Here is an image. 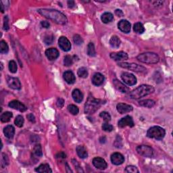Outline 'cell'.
I'll return each instance as SVG.
<instances>
[{"instance_id":"cell-12","label":"cell","mask_w":173,"mask_h":173,"mask_svg":"<svg viewBox=\"0 0 173 173\" xmlns=\"http://www.w3.org/2000/svg\"><path fill=\"white\" fill-rule=\"evenodd\" d=\"M7 83L8 86L13 89L20 90L21 89V83L19 79L14 77H8L7 79Z\"/></svg>"},{"instance_id":"cell-27","label":"cell","mask_w":173,"mask_h":173,"mask_svg":"<svg viewBox=\"0 0 173 173\" xmlns=\"http://www.w3.org/2000/svg\"><path fill=\"white\" fill-rule=\"evenodd\" d=\"M139 103L141 106H143V107L151 108L155 106L156 102L152 100H141Z\"/></svg>"},{"instance_id":"cell-20","label":"cell","mask_w":173,"mask_h":173,"mask_svg":"<svg viewBox=\"0 0 173 173\" xmlns=\"http://www.w3.org/2000/svg\"><path fill=\"white\" fill-rule=\"evenodd\" d=\"M63 77L64 79L65 80V81L67 82L68 84H73L76 81L75 75H74V74L70 70L66 71L65 73H64Z\"/></svg>"},{"instance_id":"cell-11","label":"cell","mask_w":173,"mask_h":173,"mask_svg":"<svg viewBox=\"0 0 173 173\" xmlns=\"http://www.w3.org/2000/svg\"><path fill=\"white\" fill-rule=\"evenodd\" d=\"M93 164L97 169L105 170L108 166L107 162L105 161L104 159L100 157H96L93 160Z\"/></svg>"},{"instance_id":"cell-7","label":"cell","mask_w":173,"mask_h":173,"mask_svg":"<svg viewBox=\"0 0 173 173\" xmlns=\"http://www.w3.org/2000/svg\"><path fill=\"white\" fill-rule=\"evenodd\" d=\"M137 151L139 155L145 158H151L154 154V150L150 146L148 145H139L137 148Z\"/></svg>"},{"instance_id":"cell-51","label":"cell","mask_w":173,"mask_h":173,"mask_svg":"<svg viewBox=\"0 0 173 173\" xmlns=\"http://www.w3.org/2000/svg\"><path fill=\"white\" fill-rule=\"evenodd\" d=\"M115 14L116 16H118V17H122V16H123V12H122V11L121 10H116V11H115Z\"/></svg>"},{"instance_id":"cell-42","label":"cell","mask_w":173,"mask_h":173,"mask_svg":"<svg viewBox=\"0 0 173 173\" xmlns=\"http://www.w3.org/2000/svg\"><path fill=\"white\" fill-rule=\"evenodd\" d=\"M125 172L129 173H138L139 170H138L137 168L134 166H128L125 169Z\"/></svg>"},{"instance_id":"cell-10","label":"cell","mask_w":173,"mask_h":173,"mask_svg":"<svg viewBox=\"0 0 173 173\" xmlns=\"http://www.w3.org/2000/svg\"><path fill=\"white\" fill-rule=\"evenodd\" d=\"M118 125L120 128H124L126 127H133L135 124L132 117L130 116H127L120 120L118 121Z\"/></svg>"},{"instance_id":"cell-26","label":"cell","mask_w":173,"mask_h":173,"mask_svg":"<svg viewBox=\"0 0 173 173\" xmlns=\"http://www.w3.org/2000/svg\"><path fill=\"white\" fill-rule=\"evenodd\" d=\"M121 41L118 37L114 35L111 37L110 40V45L113 48H118L120 46H121Z\"/></svg>"},{"instance_id":"cell-31","label":"cell","mask_w":173,"mask_h":173,"mask_svg":"<svg viewBox=\"0 0 173 173\" xmlns=\"http://www.w3.org/2000/svg\"><path fill=\"white\" fill-rule=\"evenodd\" d=\"M77 74H78L80 78L85 79L88 76V71H87V69L85 67H81L77 71Z\"/></svg>"},{"instance_id":"cell-4","label":"cell","mask_w":173,"mask_h":173,"mask_svg":"<svg viewBox=\"0 0 173 173\" xmlns=\"http://www.w3.org/2000/svg\"><path fill=\"white\" fill-rule=\"evenodd\" d=\"M141 62L145 64H156L160 61L159 55L153 52H146L139 54L137 57Z\"/></svg>"},{"instance_id":"cell-14","label":"cell","mask_w":173,"mask_h":173,"mask_svg":"<svg viewBox=\"0 0 173 173\" xmlns=\"http://www.w3.org/2000/svg\"><path fill=\"white\" fill-rule=\"evenodd\" d=\"M9 107L20 111L21 112H24L27 110V108L23 103L18 100H13L12 102H10L9 103Z\"/></svg>"},{"instance_id":"cell-21","label":"cell","mask_w":173,"mask_h":173,"mask_svg":"<svg viewBox=\"0 0 173 173\" xmlns=\"http://www.w3.org/2000/svg\"><path fill=\"white\" fill-rule=\"evenodd\" d=\"M113 84H114V86L115 87V88L122 93H124L125 94V93H127L129 91V89L128 88L126 85H124L123 83H122V82L118 81V79H114Z\"/></svg>"},{"instance_id":"cell-45","label":"cell","mask_w":173,"mask_h":173,"mask_svg":"<svg viewBox=\"0 0 173 173\" xmlns=\"http://www.w3.org/2000/svg\"><path fill=\"white\" fill-rule=\"evenodd\" d=\"M55 157H56V158L58 160H64L66 158V155L64 152L61 151V152L58 153L56 154V156H55Z\"/></svg>"},{"instance_id":"cell-32","label":"cell","mask_w":173,"mask_h":173,"mask_svg":"<svg viewBox=\"0 0 173 173\" xmlns=\"http://www.w3.org/2000/svg\"><path fill=\"white\" fill-rule=\"evenodd\" d=\"M13 114L10 112H6L1 114V121L2 122H7L10 121L12 117Z\"/></svg>"},{"instance_id":"cell-28","label":"cell","mask_w":173,"mask_h":173,"mask_svg":"<svg viewBox=\"0 0 173 173\" xmlns=\"http://www.w3.org/2000/svg\"><path fill=\"white\" fill-rule=\"evenodd\" d=\"M114 19V16L112 14H111L110 12H105L102 15L101 17V20L102 22L105 24H107L110 22L111 21H112Z\"/></svg>"},{"instance_id":"cell-5","label":"cell","mask_w":173,"mask_h":173,"mask_svg":"<svg viewBox=\"0 0 173 173\" xmlns=\"http://www.w3.org/2000/svg\"><path fill=\"white\" fill-rule=\"evenodd\" d=\"M166 135L165 130L160 127L154 126L151 127L147 132V136L151 139H155L156 140H162Z\"/></svg>"},{"instance_id":"cell-40","label":"cell","mask_w":173,"mask_h":173,"mask_svg":"<svg viewBox=\"0 0 173 173\" xmlns=\"http://www.w3.org/2000/svg\"><path fill=\"white\" fill-rule=\"evenodd\" d=\"M46 45H50L53 43V42L54 41V37L53 34H49V35H46L45 37L43 39Z\"/></svg>"},{"instance_id":"cell-25","label":"cell","mask_w":173,"mask_h":173,"mask_svg":"<svg viewBox=\"0 0 173 173\" xmlns=\"http://www.w3.org/2000/svg\"><path fill=\"white\" fill-rule=\"evenodd\" d=\"M76 153L80 158L82 159L87 158V156H88V153H87V150L82 145L77 146Z\"/></svg>"},{"instance_id":"cell-33","label":"cell","mask_w":173,"mask_h":173,"mask_svg":"<svg viewBox=\"0 0 173 173\" xmlns=\"http://www.w3.org/2000/svg\"><path fill=\"white\" fill-rule=\"evenodd\" d=\"M9 51V47L7 46V43L2 40L0 42V52L1 54H7Z\"/></svg>"},{"instance_id":"cell-43","label":"cell","mask_w":173,"mask_h":173,"mask_svg":"<svg viewBox=\"0 0 173 173\" xmlns=\"http://www.w3.org/2000/svg\"><path fill=\"white\" fill-rule=\"evenodd\" d=\"M73 41L74 43L77 45V46H80V45H81L82 43H83V40H82V37L79 35V34H75V35L74 36Z\"/></svg>"},{"instance_id":"cell-46","label":"cell","mask_w":173,"mask_h":173,"mask_svg":"<svg viewBox=\"0 0 173 173\" xmlns=\"http://www.w3.org/2000/svg\"><path fill=\"white\" fill-rule=\"evenodd\" d=\"M56 104L58 107H59L60 108H62L64 105V100L62 98H59V99L57 100Z\"/></svg>"},{"instance_id":"cell-29","label":"cell","mask_w":173,"mask_h":173,"mask_svg":"<svg viewBox=\"0 0 173 173\" xmlns=\"http://www.w3.org/2000/svg\"><path fill=\"white\" fill-rule=\"evenodd\" d=\"M133 30L138 34H142L145 32V28L141 22L135 23L133 26Z\"/></svg>"},{"instance_id":"cell-35","label":"cell","mask_w":173,"mask_h":173,"mask_svg":"<svg viewBox=\"0 0 173 173\" xmlns=\"http://www.w3.org/2000/svg\"><path fill=\"white\" fill-rule=\"evenodd\" d=\"M9 70L12 73H16L17 72V64L14 60L10 61L9 62Z\"/></svg>"},{"instance_id":"cell-9","label":"cell","mask_w":173,"mask_h":173,"mask_svg":"<svg viewBox=\"0 0 173 173\" xmlns=\"http://www.w3.org/2000/svg\"><path fill=\"white\" fill-rule=\"evenodd\" d=\"M58 45L61 49L64 52H68L71 49V43L69 40L64 36L60 37L58 40Z\"/></svg>"},{"instance_id":"cell-22","label":"cell","mask_w":173,"mask_h":173,"mask_svg":"<svg viewBox=\"0 0 173 173\" xmlns=\"http://www.w3.org/2000/svg\"><path fill=\"white\" fill-rule=\"evenodd\" d=\"M72 96H73L74 102H76V103H81L82 100H83V95H82V92L78 89L73 90Z\"/></svg>"},{"instance_id":"cell-13","label":"cell","mask_w":173,"mask_h":173,"mask_svg":"<svg viewBox=\"0 0 173 173\" xmlns=\"http://www.w3.org/2000/svg\"><path fill=\"white\" fill-rule=\"evenodd\" d=\"M117 111L120 114H123L126 113H129L133 110V108L131 105L127 104V103H119L116 106Z\"/></svg>"},{"instance_id":"cell-38","label":"cell","mask_w":173,"mask_h":173,"mask_svg":"<svg viewBox=\"0 0 173 173\" xmlns=\"http://www.w3.org/2000/svg\"><path fill=\"white\" fill-rule=\"evenodd\" d=\"M73 58L70 55H66L64 59V64L66 66H70L73 65Z\"/></svg>"},{"instance_id":"cell-47","label":"cell","mask_w":173,"mask_h":173,"mask_svg":"<svg viewBox=\"0 0 173 173\" xmlns=\"http://www.w3.org/2000/svg\"><path fill=\"white\" fill-rule=\"evenodd\" d=\"M26 117H27L28 120L30 122H33V123H34V122H35V117H34V116L33 114H28V115L26 116Z\"/></svg>"},{"instance_id":"cell-44","label":"cell","mask_w":173,"mask_h":173,"mask_svg":"<svg viewBox=\"0 0 173 173\" xmlns=\"http://www.w3.org/2000/svg\"><path fill=\"white\" fill-rule=\"evenodd\" d=\"M9 28V18L7 16H6L4 18V29L5 31H8Z\"/></svg>"},{"instance_id":"cell-39","label":"cell","mask_w":173,"mask_h":173,"mask_svg":"<svg viewBox=\"0 0 173 173\" xmlns=\"http://www.w3.org/2000/svg\"><path fill=\"white\" fill-rule=\"evenodd\" d=\"M100 116L104 120V121L106 122H108L111 121V116L107 112H101Z\"/></svg>"},{"instance_id":"cell-41","label":"cell","mask_w":173,"mask_h":173,"mask_svg":"<svg viewBox=\"0 0 173 173\" xmlns=\"http://www.w3.org/2000/svg\"><path fill=\"white\" fill-rule=\"evenodd\" d=\"M114 129V127L112 125L108 124V122H105L104 124L102 125V130L106 132H111Z\"/></svg>"},{"instance_id":"cell-23","label":"cell","mask_w":173,"mask_h":173,"mask_svg":"<svg viewBox=\"0 0 173 173\" xmlns=\"http://www.w3.org/2000/svg\"><path fill=\"white\" fill-rule=\"evenodd\" d=\"M4 133L7 138L12 139V138L14 137L15 133V129L14 127L12 126V125H7V127L4 128Z\"/></svg>"},{"instance_id":"cell-24","label":"cell","mask_w":173,"mask_h":173,"mask_svg":"<svg viewBox=\"0 0 173 173\" xmlns=\"http://www.w3.org/2000/svg\"><path fill=\"white\" fill-rule=\"evenodd\" d=\"M35 171L40 173H49L52 172V170L50 169L49 164H42L35 169Z\"/></svg>"},{"instance_id":"cell-36","label":"cell","mask_w":173,"mask_h":173,"mask_svg":"<svg viewBox=\"0 0 173 173\" xmlns=\"http://www.w3.org/2000/svg\"><path fill=\"white\" fill-rule=\"evenodd\" d=\"M24 122H25V120H24V118L20 115H18L16 116V118L15 119L14 123L18 127H22L24 124Z\"/></svg>"},{"instance_id":"cell-37","label":"cell","mask_w":173,"mask_h":173,"mask_svg":"<svg viewBox=\"0 0 173 173\" xmlns=\"http://www.w3.org/2000/svg\"><path fill=\"white\" fill-rule=\"evenodd\" d=\"M68 110L73 115H77L79 112L78 107L73 104H70L68 106Z\"/></svg>"},{"instance_id":"cell-49","label":"cell","mask_w":173,"mask_h":173,"mask_svg":"<svg viewBox=\"0 0 173 173\" xmlns=\"http://www.w3.org/2000/svg\"><path fill=\"white\" fill-rule=\"evenodd\" d=\"M41 25L42 26V27H43L45 28H48L49 27V23L47 22V21H41Z\"/></svg>"},{"instance_id":"cell-30","label":"cell","mask_w":173,"mask_h":173,"mask_svg":"<svg viewBox=\"0 0 173 173\" xmlns=\"http://www.w3.org/2000/svg\"><path fill=\"white\" fill-rule=\"evenodd\" d=\"M87 54L91 57L95 56L96 52H95L94 44L93 43H89L87 46Z\"/></svg>"},{"instance_id":"cell-18","label":"cell","mask_w":173,"mask_h":173,"mask_svg":"<svg viewBox=\"0 0 173 173\" xmlns=\"http://www.w3.org/2000/svg\"><path fill=\"white\" fill-rule=\"evenodd\" d=\"M59 52L55 48H49L46 51V55L49 60H55L59 57Z\"/></svg>"},{"instance_id":"cell-48","label":"cell","mask_w":173,"mask_h":173,"mask_svg":"<svg viewBox=\"0 0 173 173\" xmlns=\"http://www.w3.org/2000/svg\"><path fill=\"white\" fill-rule=\"evenodd\" d=\"M72 162H73V164H74V166L76 167V169H77V171H80L79 170V169L81 170L82 172H83L82 170V169H81V166H79V164H78V162H77L76 160H72Z\"/></svg>"},{"instance_id":"cell-2","label":"cell","mask_w":173,"mask_h":173,"mask_svg":"<svg viewBox=\"0 0 173 173\" xmlns=\"http://www.w3.org/2000/svg\"><path fill=\"white\" fill-rule=\"evenodd\" d=\"M155 91L154 87L149 85H142L130 93V98L133 100H138L147 95L153 94Z\"/></svg>"},{"instance_id":"cell-16","label":"cell","mask_w":173,"mask_h":173,"mask_svg":"<svg viewBox=\"0 0 173 173\" xmlns=\"http://www.w3.org/2000/svg\"><path fill=\"white\" fill-rule=\"evenodd\" d=\"M118 27L122 32L124 33H129L131 28V25L127 20H121L118 24Z\"/></svg>"},{"instance_id":"cell-17","label":"cell","mask_w":173,"mask_h":173,"mask_svg":"<svg viewBox=\"0 0 173 173\" xmlns=\"http://www.w3.org/2000/svg\"><path fill=\"white\" fill-rule=\"evenodd\" d=\"M111 162H112V164L114 165H121L123 163L124 161V156L122 155L121 154L116 152L112 154L111 156Z\"/></svg>"},{"instance_id":"cell-34","label":"cell","mask_w":173,"mask_h":173,"mask_svg":"<svg viewBox=\"0 0 173 173\" xmlns=\"http://www.w3.org/2000/svg\"><path fill=\"white\" fill-rule=\"evenodd\" d=\"M33 154L38 157H41L43 156V151L41 145L37 144L34 146L33 148Z\"/></svg>"},{"instance_id":"cell-8","label":"cell","mask_w":173,"mask_h":173,"mask_svg":"<svg viewBox=\"0 0 173 173\" xmlns=\"http://www.w3.org/2000/svg\"><path fill=\"white\" fill-rule=\"evenodd\" d=\"M121 79L125 83L129 86H133L137 83V78L131 73H123L121 74Z\"/></svg>"},{"instance_id":"cell-3","label":"cell","mask_w":173,"mask_h":173,"mask_svg":"<svg viewBox=\"0 0 173 173\" xmlns=\"http://www.w3.org/2000/svg\"><path fill=\"white\" fill-rule=\"evenodd\" d=\"M103 102L101 100L95 99L94 97L89 96L85 105V112L86 114H94L102 106Z\"/></svg>"},{"instance_id":"cell-6","label":"cell","mask_w":173,"mask_h":173,"mask_svg":"<svg viewBox=\"0 0 173 173\" xmlns=\"http://www.w3.org/2000/svg\"><path fill=\"white\" fill-rule=\"evenodd\" d=\"M118 65L121 68L129 69V70L134 72H139V73H143V72H145L147 70L146 68L145 67H143V66L134 63H128L122 62H118Z\"/></svg>"},{"instance_id":"cell-1","label":"cell","mask_w":173,"mask_h":173,"mask_svg":"<svg viewBox=\"0 0 173 173\" xmlns=\"http://www.w3.org/2000/svg\"><path fill=\"white\" fill-rule=\"evenodd\" d=\"M37 12L44 17L53 20L58 25H64L67 22V18L66 16L56 10L39 9L37 10Z\"/></svg>"},{"instance_id":"cell-19","label":"cell","mask_w":173,"mask_h":173,"mask_svg":"<svg viewBox=\"0 0 173 173\" xmlns=\"http://www.w3.org/2000/svg\"><path fill=\"white\" fill-rule=\"evenodd\" d=\"M104 76L102 74H101L100 73H95L94 76L92 78V82L93 84L95 86H100L103 84V82H104Z\"/></svg>"},{"instance_id":"cell-15","label":"cell","mask_w":173,"mask_h":173,"mask_svg":"<svg viewBox=\"0 0 173 173\" xmlns=\"http://www.w3.org/2000/svg\"><path fill=\"white\" fill-rule=\"evenodd\" d=\"M110 58L115 61H125L128 60L129 55L126 52H119L116 53H111Z\"/></svg>"},{"instance_id":"cell-50","label":"cell","mask_w":173,"mask_h":173,"mask_svg":"<svg viewBox=\"0 0 173 173\" xmlns=\"http://www.w3.org/2000/svg\"><path fill=\"white\" fill-rule=\"evenodd\" d=\"M67 4H68V7H70V8H73L74 6H75V2L73 0H70V1H67Z\"/></svg>"}]
</instances>
